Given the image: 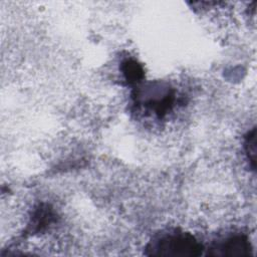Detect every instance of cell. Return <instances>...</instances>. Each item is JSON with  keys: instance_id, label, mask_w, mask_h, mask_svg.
<instances>
[{"instance_id": "cell-5", "label": "cell", "mask_w": 257, "mask_h": 257, "mask_svg": "<svg viewBox=\"0 0 257 257\" xmlns=\"http://www.w3.org/2000/svg\"><path fill=\"white\" fill-rule=\"evenodd\" d=\"M245 149L248 155V159L251 162V167L255 169V157H256V130L253 128L248 133L245 139Z\"/></svg>"}, {"instance_id": "cell-2", "label": "cell", "mask_w": 257, "mask_h": 257, "mask_svg": "<svg viewBox=\"0 0 257 257\" xmlns=\"http://www.w3.org/2000/svg\"><path fill=\"white\" fill-rule=\"evenodd\" d=\"M251 251L252 248L247 236L236 234L213 243L208 249V255L240 257L251 255Z\"/></svg>"}, {"instance_id": "cell-3", "label": "cell", "mask_w": 257, "mask_h": 257, "mask_svg": "<svg viewBox=\"0 0 257 257\" xmlns=\"http://www.w3.org/2000/svg\"><path fill=\"white\" fill-rule=\"evenodd\" d=\"M54 220V215L51 209L47 206L41 205L36 209L34 217L32 218V229L31 232H39L45 229Z\"/></svg>"}, {"instance_id": "cell-1", "label": "cell", "mask_w": 257, "mask_h": 257, "mask_svg": "<svg viewBox=\"0 0 257 257\" xmlns=\"http://www.w3.org/2000/svg\"><path fill=\"white\" fill-rule=\"evenodd\" d=\"M203 246L188 232L172 230L156 235L146 247L149 256L196 257L203 253Z\"/></svg>"}, {"instance_id": "cell-4", "label": "cell", "mask_w": 257, "mask_h": 257, "mask_svg": "<svg viewBox=\"0 0 257 257\" xmlns=\"http://www.w3.org/2000/svg\"><path fill=\"white\" fill-rule=\"evenodd\" d=\"M122 73L130 84L139 83L144 78V70L140 63L136 60L127 59L122 62L121 65Z\"/></svg>"}]
</instances>
